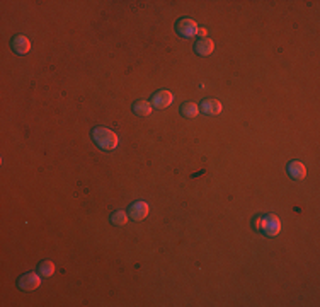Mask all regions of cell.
Listing matches in <instances>:
<instances>
[{
  "label": "cell",
  "mask_w": 320,
  "mask_h": 307,
  "mask_svg": "<svg viewBox=\"0 0 320 307\" xmlns=\"http://www.w3.org/2000/svg\"><path fill=\"white\" fill-rule=\"evenodd\" d=\"M90 135H92L94 144H96L101 150L109 152V150H114L116 147H118V142H119L118 135L106 127H94L92 132H90Z\"/></svg>",
  "instance_id": "cell-1"
},
{
  "label": "cell",
  "mask_w": 320,
  "mask_h": 307,
  "mask_svg": "<svg viewBox=\"0 0 320 307\" xmlns=\"http://www.w3.org/2000/svg\"><path fill=\"white\" fill-rule=\"evenodd\" d=\"M259 231H261L262 234H266L267 237H276L281 231L279 217L274 214L261 215V226H259Z\"/></svg>",
  "instance_id": "cell-2"
},
{
  "label": "cell",
  "mask_w": 320,
  "mask_h": 307,
  "mask_svg": "<svg viewBox=\"0 0 320 307\" xmlns=\"http://www.w3.org/2000/svg\"><path fill=\"white\" fill-rule=\"evenodd\" d=\"M40 285H41V275L34 273V271L21 275L19 280H17V288L23 292H34V290H38Z\"/></svg>",
  "instance_id": "cell-3"
},
{
  "label": "cell",
  "mask_w": 320,
  "mask_h": 307,
  "mask_svg": "<svg viewBox=\"0 0 320 307\" xmlns=\"http://www.w3.org/2000/svg\"><path fill=\"white\" fill-rule=\"evenodd\" d=\"M176 33L181 38H184V40H189L194 34H198V24L193 19H189V17H181L176 23Z\"/></svg>",
  "instance_id": "cell-4"
},
{
  "label": "cell",
  "mask_w": 320,
  "mask_h": 307,
  "mask_svg": "<svg viewBox=\"0 0 320 307\" xmlns=\"http://www.w3.org/2000/svg\"><path fill=\"white\" fill-rule=\"evenodd\" d=\"M172 101H174V96H172V92H169V90H164L160 89L157 92L152 94V97H150V105L152 108H157V110H166L172 105Z\"/></svg>",
  "instance_id": "cell-5"
},
{
  "label": "cell",
  "mask_w": 320,
  "mask_h": 307,
  "mask_svg": "<svg viewBox=\"0 0 320 307\" xmlns=\"http://www.w3.org/2000/svg\"><path fill=\"white\" fill-rule=\"evenodd\" d=\"M148 212H150V207H148V203H146V201H135V203H131V205H129L128 215L135 220V222H140V220L146 219Z\"/></svg>",
  "instance_id": "cell-6"
},
{
  "label": "cell",
  "mask_w": 320,
  "mask_h": 307,
  "mask_svg": "<svg viewBox=\"0 0 320 307\" xmlns=\"http://www.w3.org/2000/svg\"><path fill=\"white\" fill-rule=\"evenodd\" d=\"M11 48L14 50V53L17 55H26L31 50V43H29L28 38L23 36V34H17V36H14L11 40Z\"/></svg>",
  "instance_id": "cell-7"
},
{
  "label": "cell",
  "mask_w": 320,
  "mask_h": 307,
  "mask_svg": "<svg viewBox=\"0 0 320 307\" xmlns=\"http://www.w3.org/2000/svg\"><path fill=\"white\" fill-rule=\"evenodd\" d=\"M215 50V41L210 40V38H200L196 43H194V51L200 57H208V55L213 53Z\"/></svg>",
  "instance_id": "cell-8"
},
{
  "label": "cell",
  "mask_w": 320,
  "mask_h": 307,
  "mask_svg": "<svg viewBox=\"0 0 320 307\" xmlns=\"http://www.w3.org/2000/svg\"><path fill=\"white\" fill-rule=\"evenodd\" d=\"M201 111L208 116H216V115L222 113V103H220L218 99L206 97L201 101Z\"/></svg>",
  "instance_id": "cell-9"
},
{
  "label": "cell",
  "mask_w": 320,
  "mask_h": 307,
  "mask_svg": "<svg viewBox=\"0 0 320 307\" xmlns=\"http://www.w3.org/2000/svg\"><path fill=\"white\" fill-rule=\"evenodd\" d=\"M286 171H288L289 178L295 179V181L303 179L305 176H306V169H305V166H303V164H301L300 161H291V162L288 164Z\"/></svg>",
  "instance_id": "cell-10"
},
{
  "label": "cell",
  "mask_w": 320,
  "mask_h": 307,
  "mask_svg": "<svg viewBox=\"0 0 320 307\" xmlns=\"http://www.w3.org/2000/svg\"><path fill=\"white\" fill-rule=\"evenodd\" d=\"M133 113L140 118H146V116L152 115V105L145 99H138V101L133 103Z\"/></svg>",
  "instance_id": "cell-11"
},
{
  "label": "cell",
  "mask_w": 320,
  "mask_h": 307,
  "mask_svg": "<svg viewBox=\"0 0 320 307\" xmlns=\"http://www.w3.org/2000/svg\"><path fill=\"white\" fill-rule=\"evenodd\" d=\"M179 113L184 116V118H196L198 113H200V108H198V105H194V103H183L181 105V110Z\"/></svg>",
  "instance_id": "cell-12"
},
{
  "label": "cell",
  "mask_w": 320,
  "mask_h": 307,
  "mask_svg": "<svg viewBox=\"0 0 320 307\" xmlns=\"http://www.w3.org/2000/svg\"><path fill=\"white\" fill-rule=\"evenodd\" d=\"M38 273H40L43 278H51L55 273V265L51 261H41L40 263V266H38Z\"/></svg>",
  "instance_id": "cell-13"
},
{
  "label": "cell",
  "mask_w": 320,
  "mask_h": 307,
  "mask_svg": "<svg viewBox=\"0 0 320 307\" xmlns=\"http://www.w3.org/2000/svg\"><path fill=\"white\" fill-rule=\"evenodd\" d=\"M111 224L112 226H124V224L128 222V214L126 212H123V210H118V212H114V214L111 215Z\"/></svg>",
  "instance_id": "cell-14"
},
{
  "label": "cell",
  "mask_w": 320,
  "mask_h": 307,
  "mask_svg": "<svg viewBox=\"0 0 320 307\" xmlns=\"http://www.w3.org/2000/svg\"><path fill=\"white\" fill-rule=\"evenodd\" d=\"M259 226H261V215L254 217V220H252V229H254V231H259Z\"/></svg>",
  "instance_id": "cell-15"
},
{
  "label": "cell",
  "mask_w": 320,
  "mask_h": 307,
  "mask_svg": "<svg viewBox=\"0 0 320 307\" xmlns=\"http://www.w3.org/2000/svg\"><path fill=\"white\" fill-rule=\"evenodd\" d=\"M206 33H208V31H206V29H205V28L198 29V34H200V38H206Z\"/></svg>",
  "instance_id": "cell-16"
}]
</instances>
